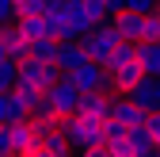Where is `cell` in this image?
Masks as SVG:
<instances>
[{
    "mask_svg": "<svg viewBox=\"0 0 160 157\" xmlns=\"http://www.w3.org/2000/svg\"><path fill=\"white\" fill-rule=\"evenodd\" d=\"M137 65L145 69V77L160 73V42H137Z\"/></svg>",
    "mask_w": 160,
    "mask_h": 157,
    "instance_id": "5bb4252c",
    "label": "cell"
},
{
    "mask_svg": "<svg viewBox=\"0 0 160 157\" xmlns=\"http://www.w3.org/2000/svg\"><path fill=\"white\" fill-rule=\"evenodd\" d=\"M111 27H114V35H118V42H130V46H137V42H141V27H145V15H133V12H118V15L111 19Z\"/></svg>",
    "mask_w": 160,
    "mask_h": 157,
    "instance_id": "9c48e42d",
    "label": "cell"
},
{
    "mask_svg": "<svg viewBox=\"0 0 160 157\" xmlns=\"http://www.w3.org/2000/svg\"><path fill=\"white\" fill-rule=\"evenodd\" d=\"M145 130L152 134V146L160 149V111H156V115H149V123H145Z\"/></svg>",
    "mask_w": 160,
    "mask_h": 157,
    "instance_id": "d4e9b609",
    "label": "cell"
},
{
    "mask_svg": "<svg viewBox=\"0 0 160 157\" xmlns=\"http://www.w3.org/2000/svg\"><path fill=\"white\" fill-rule=\"evenodd\" d=\"M88 65V54L80 42H61V50H57V69H61V77H72L76 69Z\"/></svg>",
    "mask_w": 160,
    "mask_h": 157,
    "instance_id": "8fae6325",
    "label": "cell"
},
{
    "mask_svg": "<svg viewBox=\"0 0 160 157\" xmlns=\"http://www.w3.org/2000/svg\"><path fill=\"white\" fill-rule=\"evenodd\" d=\"M15 23V0H0V31Z\"/></svg>",
    "mask_w": 160,
    "mask_h": 157,
    "instance_id": "7402d4cb",
    "label": "cell"
},
{
    "mask_svg": "<svg viewBox=\"0 0 160 157\" xmlns=\"http://www.w3.org/2000/svg\"><path fill=\"white\" fill-rule=\"evenodd\" d=\"M65 4H72V0H65Z\"/></svg>",
    "mask_w": 160,
    "mask_h": 157,
    "instance_id": "f546056e",
    "label": "cell"
},
{
    "mask_svg": "<svg viewBox=\"0 0 160 157\" xmlns=\"http://www.w3.org/2000/svg\"><path fill=\"white\" fill-rule=\"evenodd\" d=\"M137 62V46H130V42H122L114 50V57L107 62V73H114V69H122V65H133Z\"/></svg>",
    "mask_w": 160,
    "mask_h": 157,
    "instance_id": "ac0fdd59",
    "label": "cell"
},
{
    "mask_svg": "<svg viewBox=\"0 0 160 157\" xmlns=\"http://www.w3.org/2000/svg\"><path fill=\"white\" fill-rule=\"evenodd\" d=\"M156 12H160V0H156Z\"/></svg>",
    "mask_w": 160,
    "mask_h": 157,
    "instance_id": "f1b7e54d",
    "label": "cell"
},
{
    "mask_svg": "<svg viewBox=\"0 0 160 157\" xmlns=\"http://www.w3.org/2000/svg\"><path fill=\"white\" fill-rule=\"evenodd\" d=\"M42 149H46L50 157H72V153H76V149L65 142V134H53V138H46V142H42Z\"/></svg>",
    "mask_w": 160,
    "mask_h": 157,
    "instance_id": "ffe728a7",
    "label": "cell"
},
{
    "mask_svg": "<svg viewBox=\"0 0 160 157\" xmlns=\"http://www.w3.org/2000/svg\"><path fill=\"white\" fill-rule=\"evenodd\" d=\"M80 157H114L107 146H99V149H88V153H80Z\"/></svg>",
    "mask_w": 160,
    "mask_h": 157,
    "instance_id": "484cf974",
    "label": "cell"
},
{
    "mask_svg": "<svg viewBox=\"0 0 160 157\" xmlns=\"http://www.w3.org/2000/svg\"><path fill=\"white\" fill-rule=\"evenodd\" d=\"M15 31L27 38V42H38V38H53L46 15H31V19H15Z\"/></svg>",
    "mask_w": 160,
    "mask_h": 157,
    "instance_id": "4fadbf2b",
    "label": "cell"
},
{
    "mask_svg": "<svg viewBox=\"0 0 160 157\" xmlns=\"http://www.w3.org/2000/svg\"><path fill=\"white\" fill-rule=\"evenodd\" d=\"M57 81H61V69H57V65L34 62V57L19 62V84H31V88H38V92H50Z\"/></svg>",
    "mask_w": 160,
    "mask_h": 157,
    "instance_id": "3957f363",
    "label": "cell"
},
{
    "mask_svg": "<svg viewBox=\"0 0 160 157\" xmlns=\"http://www.w3.org/2000/svg\"><path fill=\"white\" fill-rule=\"evenodd\" d=\"M76 115L95 119V123H107V119H111V96H103V92H88V96H80V111H76Z\"/></svg>",
    "mask_w": 160,
    "mask_h": 157,
    "instance_id": "7c38bea8",
    "label": "cell"
},
{
    "mask_svg": "<svg viewBox=\"0 0 160 157\" xmlns=\"http://www.w3.org/2000/svg\"><path fill=\"white\" fill-rule=\"evenodd\" d=\"M156 77H160V73H156Z\"/></svg>",
    "mask_w": 160,
    "mask_h": 157,
    "instance_id": "1f68e13d",
    "label": "cell"
},
{
    "mask_svg": "<svg viewBox=\"0 0 160 157\" xmlns=\"http://www.w3.org/2000/svg\"><path fill=\"white\" fill-rule=\"evenodd\" d=\"M80 8L88 12V19H92L95 27L111 23V8H107V0H80Z\"/></svg>",
    "mask_w": 160,
    "mask_h": 157,
    "instance_id": "e0dca14e",
    "label": "cell"
},
{
    "mask_svg": "<svg viewBox=\"0 0 160 157\" xmlns=\"http://www.w3.org/2000/svg\"><path fill=\"white\" fill-rule=\"evenodd\" d=\"M141 42H160V12H149V15H145Z\"/></svg>",
    "mask_w": 160,
    "mask_h": 157,
    "instance_id": "44dd1931",
    "label": "cell"
},
{
    "mask_svg": "<svg viewBox=\"0 0 160 157\" xmlns=\"http://www.w3.org/2000/svg\"><path fill=\"white\" fill-rule=\"evenodd\" d=\"M61 134H65V142H69L76 153H88V149H99V146H103V123L84 119V115L61 119Z\"/></svg>",
    "mask_w": 160,
    "mask_h": 157,
    "instance_id": "6da1fadb",
    "label": "cell"
},
{
    "mask_svg": "<svg viewBox=\"0 0 160 157\" xmlns=\"http://www.w3.org/2000/svg\"><path fill=\"white\" fill-rule=\"evenodd\" d=\"M156 157H160V149H156Z\"/></svg>",
    "mask_w": 160,
    "mask_h": 157,
    "instance_id": "4dcf8cb0",
    "label": "cell"
},
{
    "mask_svg": "<svg viewBox=\"0 0 160 157\" xmlns=\"http://www.w3.org/2000/svg\"><path fill=\"white\" fill-rule=\"evenodd\" d=\"M69 81L76 84V92L80 96H88V92H103L107 96V81H111V73L103 69V65H95V62H88L84 69H76Z\"/></svg>",
    "mask_w": 160,
    "mask_h": 157,
    "instance_id": "5b68a950",
    "label": "cell"
},
{
    "mask_svg": "<svg viewBox=\"0 0 160 157\" xmlns=\"http://www.w3.org/2000/svg\"><path fill=\"white\" fill-rule=\"evenodd\" d=\"M19 84V65L8 62V57H0V92H12Z\"/></svg>",
    "mask_w": 160,
    "mask_h": 157,
    "instance_id": "d6986e66",
    "label": "cell"
},
{
    "mask_svg": "<svg viewBox=\"0 0 160 157\" xmlns=\"http://www.w3.org/2000/svg\"><path fill=\"white\" fill-rule=\"evenodd\" d=\"M126 12H133V15H149V12H156V0H126Z\"/></svg>",
    "mask_w": 160,
    "mask_h": 157,
    "instance_id": "603a6c76",
    "label": "cell"
},
{
    "mask_svg": "<svg viewBox=\"0 0 160 157\" xmlns=\"http://www.w3.org/2000/svg\"><path fill=\"white\" fill-rule=\"evenodd\" d=\"M141 157H156V153H141Z\"/></svg>",
    "mask_w": 160,
    "mask_h": 157,
    "instance_id": "83f0119b",
    "label": "cell"
},
{
    "mask_svg": "<svg viewBox=\"0 0 160 157\" xmlns=\"http://www.w3.org/2000/svg\"><path fill=\"white\" fill-rule=\"evenodd\" d=\"M31 157H50V153H46V149H42V146H38V149H34V153H31Z\"/></svg>",
    "mask_w": 160,
    "mask_h": 157,
    "instance_id": "4316f807",
    "label": "cell"
},
{
    "mask_svg": "<svg viewBox=\"0 0 160 157\" xmlns=\"http://www.w3.org/2000/svg\"><path fill=\"white\" fill-rule=\"evenodd\" d=\"M80 46H84L88 62H95V65H103V69H107V62L114 57V50L122 46V42H118L114 27H111V23H103V27H95V31H88L84 38H80Z\"/></svg>",
    "mask_w": 160,
    "mask_h": 157,
    "instance_id": "7a4b0ae2",
    "label": "cell"
},
{
    "mask_svg": "<svg viewBox=\"0 0 160 157\" xmlns=\"http://www.w3.org/2000/svg\"><path fill=\"white\" fill-rule=\"evenodd\" d=\"M8 134H12V157H31L38 149V138H34L31 119L27 123H8Z\"/></svg>",
    "mask_w": 160,
    "mask_h": 157,
    "instance_id": "30bf717a",
    "label": "cell"
},
{
    "mask_svg": "<svg viewBox=\"0 0 160 157\" xmlns=\"http://www.w3.org/2000/svg\"><path fill=\"white\" fill-rule=\"evenodd\" d=\"M0 57H8V62H15V65L31 57V42H27V38L15 31V23L0 31Z\"/></svg>",
    "mask_w": 160,
    "mask_h": 157,
    "instance_id": "ba28073f",
    "label": "cell"
},
{
    "mask_svg": "<svg viewBox=\"0 0 160 157\" xmlns=\"http://www.w3.org/2000/svg\"><path fill=\"white\" fill-rule=\"evenodd\" d=\"M111 119H114V123H122L126 130H137V127H145V123H149V115L137 107L130 96H111Z\"/></svg>",
    "mask_w": 160,
    "mask_h": 157,
    "instance_id": "8992f818",
    "label": "cell"
},
{
    "mask_svg": "<svg viewBox=\"0 0 160 157\" xmlns=\"http://www.w3.org/2000/svg\"><path fill=\"white\" fill-rule=\"evenodd\" d=\"M130 100L141 107L145 115H156V111H160V77H141L137 88L130 92Z\"/></svg>",
    "mask_w": 160,
    "mask_h": 157,
    "instance_id": "52a82bcc",
    "label": "cell"
},
{
    "mask_svg": "<svg viewBox=\"0 0 160 157\" xmlns=\"http://www.w3.org/2000/svg\"><path fill=\"white\" fill-rule=\"evenodd\" d=\"M8 123H12V96L0 92V127H8Z\"/></svg>",
    "mask_w": 160,
    "mask_h": 157,
    "instance_id": "cb8c5ba5",
    "label": "cell"
},
{
    "mask_svg": "<svg viewBox=\"0 0 160 157\" xmlns=\"http://www.w3.org/2000/svg\"><path fill=\"white\" fill-rule=\"evenodd\" d=\"M126 149H130L133 157H141V153H156V146H152V134H149L145 127L130 130V134H126Z\"/></svg>",
    "mask_w": 160,
    "mask_h": 157,
    "instance_id": "9a60e30c",
    "label": "cell"
},
{
    "mask_svg": "<svg viewBox=\"0 0 160 157\" xmlns=\"http://www.w3.org/2000/svg\"><path fill=\"white\" fill-rule=\"evenodd\" d=\"M46 100H50V107H53L57 119H72V115L80 111V92H76V84L69 81V77H61V81L46 92Z\"/></svg>",
    "mask_w": 160,
    "mask_h": 157,
    "instance_id": "277c9868",
    "label": "cell"
},
{
    "mask_svg": "<svg viewBox=\"0 0 160 157\" xmlns=\"http://www.w3.org/2000/svg\"><path fill=\"white\" fill-rule=\"evenodd\" d=\"M57 50H61V42H57V38H38V42H31V57H34V62H50V65H57Z\"/></svg>",
    "mask_w": 160,
    "mask_h": 157,
    "instance_id": "2e32d148",
    "label": "cell"
}]
</instances>
